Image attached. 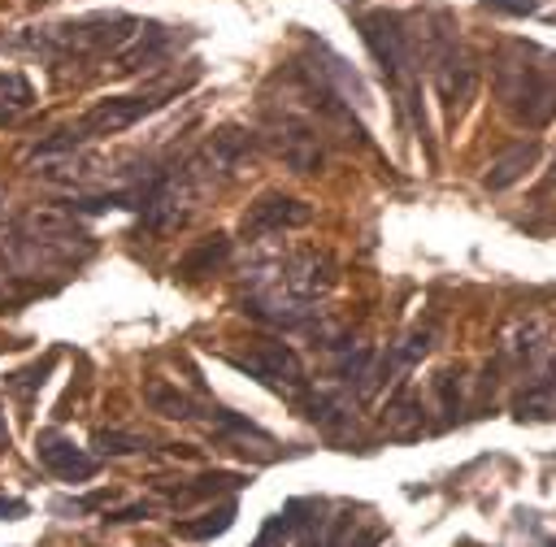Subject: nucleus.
I'll list each match as a JSON object with an SVG mask.
<instances>
[{
    "mask_svg": "<svg viewBox=\"0 0 556 547\" xmlns=\"http://www.w3.org/2000/svg\"><path fill=\"white\" fill-rule=\"evenodd\" d=\"M434 395L443 404V417L456 421V412H460V373H439L434 378Z\"/></svg>",
    "mask_w": 556,
    "mask_h": 547,
    "instance_id": "21",
    "label": "nucleus"
},
{
    "mask_svg": "<svg viewBox=\"0 0 556 547\" xmlns=\"http://www.w3.org/2000/svg\"><path fill=\"white\" fill-rule=\"evenodd\" d=\"M9 443V425H4V412H0V447Z\"/></svg>",
    "mask_w": 556,
    "mask_h": 547,
    "instance_id": "26",
    "label": "nucleus"
},
{
    "mask_svg": "<svg viewBox=\"0 0 556 547\" xmlns=\"http://www.w3.org/2000/svg\"><path fill=\"white\" fill-rule=\"evenodd\" d=\"M226 256H230V234H208V239H200V243L178 260V274H182V278H204V274L222 269Z\"/></svg>",
    "mask_w": 556,
    "mask_h": 547,
    "instance_id": "15",
    "label": "nucleus"
},
{
    "mask_svg": "<svg viewBox=\"0 0 556 547\" xmlns=\"http://www.w3.org/2000/svg\"><path fill=\"white\" fill-rule=\"evenodd\" d=\"M226 360H230L239 373L256 378L265 391L291 399V404H300V399L308 395L304 365H300V356H295L282 339H265V343H252V347H243V352H226Z\"/></svg>",
    "mask_w": 556,
    "mask_h": 547,
    "instance_id": "4",
    "label": "nucleus"
},
{
    "mask_svg": "<svg viewBox=\"0 0 556 547\" xmlns=\"http://www.w3.org/2000/svg\"><path fill=\"white\" fill-rule=\"evenodd\" d=\"M382 425H387V434H391V438H421V434L430 430L421 395H417V391H408V386H404V391H395V395L387 399Z\"/></svg>",
    "mask_w": 556,
    "mask_h": 547,
    "instance_id": "11",
    "label": "nucleus"
},
{
    "mask_svg": "<svg viewBox=\"0 0 556 547\" xmlns=\"http://www.w3.org/2000/svg\"><path fill=\"white\" fill-rule=\"evenodd\" d=\"M517 421H556V373L534 378L517 399H513Z\"/></svg>",
    "mask_w": 556,
    "mask_h": 547,
    "instance_id": "14",
    "label": "nucleus"
},
{
    "mask_svg": "<svg viewBox=\"0 0 556 547\" xmlns=\"http://www.w3.org/2000/svg\"><path fill=\"white\" fill-rule=\"evenodd\" d=\"M91 447H96V456H135V451H148V438L126 434V430H96Z\"/></svg>",
    "mask_w": 556,
    "mask_h": 547,
    "instance_id": "20",
    "label": "nucleus"
},
{
    "mask_svg": "<svg viewBox=\"0 0 556 547\" xmlns=\"http://www.w3.org/2000/svg\"><path fill=\"white\" fill-rule=\"evenodd\" d=\"M313 221V204L295 200V195H261L248 213H243V234L248 239H261V234H278V230H295V226H308Z\"/></svg>",
    "mask_w": 556,
    "mask_h": 547,
    "instance_id": "6",
    "label": "nucleus"
},
{
    "mask_svg": "<svg viewBox=\"0 0 556 547\" xmlns=\"http://www.w3.org/2000/svg\"><path fill=\"white\" fill-rule=\"evenodd\" d=\"M143 517H152V504H126V508H104V525H126V521H143Z\"/></svg>",
    "mask_w": 556,
    "mask_h": 547,
    "instance_id": "23",
    "label": "nucleus"
},
{
    "mask_svg": "<svg viewBox=\"0 0 556 547\" xmlns=\"http://www.w3.org/2000/svg\"><path fill=\"white\" fill-rule=\"evenodd\" d=\"M204 412H208V425H213L222 438H243V443L252 438V443H261V447H274V438H269L256 421H248V417H239V412H230V408H217V404H208Z\"/></svg>",
    "mask_w": 556,
    "mask_h": 547,
    "instance_id": "17",
    "label": "nucleus"
},
{
    "mask_svg": "<svg viewBox=\"0 0 556 547\" xmlns=\"http://www.w3.org/2000/svg\"><path fill=\"white\" fill-rule=\"evenodd\" d=\"M434 87H439V100L447 109V122H456L465 113V104L473 100V87H478L473 52L447 26L434 30Z\"/></svg>",
    "mask_w": 556,
    "mask_h": 547,
    "instance_id": "5",
    "label": "nucleus"
},
{
    "mask_svg": "<svg viewBox=\"0 0 556 547\" xmlns=\"http://www.w3.org/2000/svg\"><path fill=\"white\" fill-rule=\"evenodd\" d=\"M495 96L517 126L543 130L556 117V52L530 39H504L495 52Z\"/></svg>",
    "mask_w": 556,
    "mask_h": 547,
    "instance_id": "1",
    "label": "nucleus"
},
{
    "mask_svg": "<svg viewBox=\"0 0 556 547\" xmlns=\"http://www.w3.org/2000/svg\"><path fill=\"white\" fill-rule=\"evenodd\" d=\"M543 343H547V326H543V321H521L517 334H508L500 352H504V360H513V365H534L539 352H543Z\"/></svg>",
    "mask_w": 556,
    "mask_h": 547,
    "instance_id": "16",
    "label": "nucleus"
},
{
    "mask_svg": "<svg viewBox=\"0 0 556 547\" xmlns=\"http://www.w3.org/2000/svg\"><path fill=\"white\" fill-rule=\"evenodd\" d=\"M230 525H235V504L226 499V504H217L213 512H204V517H195V521H178L174 534H178V538H217V534H226Z\"/></svg>",
    "mask_w": 556,
    "mask_h": 547,
    "instance_id": "18",
    "label": "nucleus"
},
{
    "mask_svg": "<svg viewBox=\"0 0 556 547\" xmlns=\"http://www.w3.org/2000/svg\"><path fill=\"white\" fill-rule=\"evenodd\" d=\"M552 182H556V161H552Z\"/></svg>",
    "mask_w": 556,
    "mask_h": 547,
    "instance_id": "27",
    "label": "nucleus"
},
{
    "mask_svg": "<svg viewBox=\"0 0 556 547\" xmlns=\"http://www.w3.org/2000/svg\"><path fill=\"white\" fill-rule=\"evenodd\" d=\"M378 538H382V530H361L356 543H343V547H378Z\"/></svg>",
    "mask_w": 556,
    "mask_h": 547,
    "instance_id": "25",
    "label": "nucleus"
},
{
    "mask_svg": "<svg viewBox=\"0 0 556 547\" xmlns=\"http://www.w3.org/2000/svg\"><path fill=\"white\" fill-rule=\"evenodd\" d=\"M378 360V352L374 347H352V352H343L339 356V365H334V378L339 382H348V386H361V395H365V382H369V365Z\"/></svg>",
    "mask_w": 556,
    "mask_h": 547,
    "instance_id": "19",
    "label": "nucleus"
},
{
    "mask_svg": "<svg viewBox=\"0 0 556 547\" xmlns=\"http://www.w3.org/2000/svg\"><path fill=\"white\" fill-rule=\"evenodd\" d=\"M135 30L139 22L130 13H87L74 22H56V26H30L22 43L35 52H52V56H100V52H122Z\"/></svg>",
    "mask_w": 556,
    "mask_h": 547,
    "instance_id": "3",
    "label": "nucleus"
},
{
    "mask_svg": "<svg viewBox=\"0 0 556 547\" xmlns=\"http://www.w3.org/2000/svg\"><path fill=\"white\" fill-rule=\"evenodd\" d=\"M17 517H26V499H9V495H0V521H17Z\"/></svg>",
    "mask_w": 556,
    "mask_h": 547,
    "instance_id": "24",
    "label": "nucleus"
},
{
    "mask_svg": "<svg viewBox=\"0 0 556 547\" xmlns=\"http://www.w3.org/2000/svg\"><path fill=\"white\" fill-rule=\"evenodd\" d=\"M143 399H148V408H152V412L174 417V421H191V417H200V412H204L187 391H178V386H174V382H165V378H152V382L143 386Z\"/></svg>",
    "mask_w": 556,
    "mask_h": 547,
    "instance_id": "13",
    "label": "nucleus"
},
{
    "mask_svg": "<svg viewBox=\"0 0 556 547\" xmlns=\"http://www.w3.org/2000/svg\"><path fill=\"white\" fill-rule=\"evenodd\" d=\"M317 512H321V508H313V499H291L282 512H274V517L261 525V534H256L252 547H282V543H287L295 530H304Z\"/></svg>",
    "mask_w": 556,
    "mask_h": 547,
    "instance_id": "12",
    "label": "nucleus"
},
{
    "mask_svg": "<svg viewBox=\"0 0 556 547\" xmlns=\"http://www.w3.org/2000/svg\"><path fill=\"white\" fill-rule=\"evenodd\" d=\"M356 30H361V39H365L374 65L382 69L387 87L400 91L404 113H408L413 126L426 135V113H421V100H417V48H413V35H408L404 13H391V9H361V13H356Z\"/></svg>",
    "mask_w": 556,
    "mask_h": 547,
    "instance_id": "2",
    "label": "nucleus"
},
{
    "mask_svg": "<svg viewBox=\"0 0 556 547\" xmlns=\"http://www.w3.org/2000/svg\"><path fill=\"white\" fill-rule=\"evenodd\" d=\"M252 478L248 473H239V469H208V473H200V478H191V482H161L156 491L165 495V504H174V508H187V504H200V499H217V495H235V491H243Z\"/></svg>",
    "mask_w": 556,
    "mask_h": 547,
    "instance_id": "8",
    "label": "nucleus"
},
{
    "mask_svg": "<svg viewBox=\"0 0 556 547\" xmlns=\"http://www.w3.org/2000/svg\"><path fill=\"white\" fill-rule=\"evenodd\" d=\"M534 161H539V139H521V143H513L504 156L491 161V169L482 174V187H486V191H508L513 182H521V178L534 169Z\"/></svg>",
    "mask_w": 556,
    "mask_h": 547,
    "instance_id": "10",
    "label": "nucleus"
},
{
    "mask_svg": "<svg viewBox=\"0 0 556 547\" xmlns=\"http://www.w3.org/2000/svg\"><path fill=\"white\" fill-rule=\"evenodd\" d=\"M165 52H169V30H161L156 22H139L130 48L117 52V74H139L143 65H156Z\"/></svg>",
    "mask_w": 556,
    "mask_h": 547,
    "instance_id": "9",
    "label": "nucleus"
},
{
    "mask_svg": "<svg viewBox=\"0 0 556 547\" xmlns=\"http://www.w3.org/2000/svg\"><path fill=\"white\" fill-rule=\"evenodd\" d=\"M482 9L504 13V17H530V13H539V0H482Z\"/></svg>",
    "mask_w": 556,
    "mask_h": 547,
    "instance_id": "22",
    "label": "nucleus"
},
{
    "mask_svg": "<svg viewBox=\"0 0 556 547\" xmlns=\"http://www.w3.org/2000/svg\"><path fill=\"white\" fill-rule=\"evenodd\" d=\"M35 456H39V465H43L52 478H61V482H91L96 469H100L96 456H87L83 447H74L70 438H61V434H52V430L39 434Z\"/></svg>",
    "mask_w": 556,
    "mask_h": 547,
    "instance_id": "7",
    "label": "nucleus"
}]
</instances>
